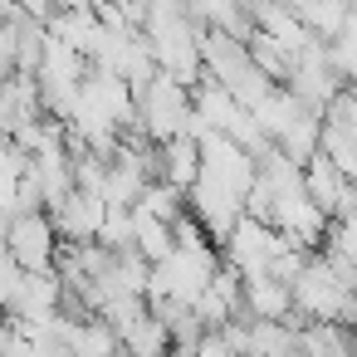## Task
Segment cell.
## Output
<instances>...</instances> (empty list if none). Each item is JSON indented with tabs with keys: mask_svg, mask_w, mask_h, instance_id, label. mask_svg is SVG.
<instances>
[{
	"mask_svg": "<svg viewBox=\"0 0 357 357\" xmlns=\"http://www.w3.org/2000/svg\"><path fill=\"white\" fill-rule=\"evenodd\" d=\"M191 118H196V84H186V79H176V74L162 69L152 84L137 89V128L152 142L191 132Z\"/></svg>",
	"mask_w": 357,
	"mask_h": 357,
	"instance_id": "obj_1",
	"label": "cell"
},
{
	"mask_svg": "<svg viewBox=\"0 0 357 357\" xmlns=\"http://www.w3.org/2000/svg\"><path fill=\"white\" fill-rule=\"evenodd\" d=\"M6 255H15L25 269H59L64 235H59L50 206H35V211H15V215H6Z\"/></svg>",
	"mask_w": 357,
	"mask_h": 357,
	"instance_id": "obj_2",
	"label": "cell"
},
{
	"mask_svg": "<svg viewBox=\"0 0 357 357\" xmlns=\"http://www.w3.org/2000/svg\"><path fill=\"white\" fill-rule=\"evenodd\" d=\"M50 215H54V225H59V235H64L69 245H84V240H98V235H103L108 196H103L98 186H74L64 201L50 206Z\"/></svg>",
	"mask_w": 357,
	"mask_h": 357,
	"instance_id": "obj_3",
	"label": "cell"
},
{
	"mask_svg": "<svg viewBox=\"0 0 357 357\" xmlns=\"http://www.w3.org/2000/svg\"><path fill=\"white\" fill-rule=\"evenodd\" d=\"M157 167H162V181L191 191V181L201 176V137L196 132H176V137L157 142Z\"/></svg>",
	"mask_w": 357,
	"mask_h": 357,
	"instance_id": "obj_4",
	"label": "cell"
},
{
	"mask_svg": "<svg viewBox=\"0 0 357 357\" xmlns=\"http://www.w3.org/2000/svg\"><path fill=\"white\" fill-rule=\"evenodd\" d=\"M245 318H298L294 279H279V274L245 279Z\"/></svg>",
	"mask_w": 357,
	"mask_h": 357,
	"instance_id": "obj_5",
	"label": "cell"
},
{
	"mask_svg": "<svg viewBox=\"0 0 357 357\" xmlns=\"http://www.w3.org/2000/svg\"><path fill=\"white\" fill-rule=\"evenodd\" d=\"M186 6L201 20V30H225V35H240V40H250V30H255L250 0H186Z\"/></svg>",
	"mask_w": 357,
	"mask_h": 357,
	"instance_id": "obj_6",
	"label": "cell"
},
{
	"mask_svg": "<svg viewBox=\"0 0 357 357\" xmlns=\"http://www.w3.org/2000/svg\"><path fill=\"white\" fill-rule=\"evenodd\" d=\"M123 347L128 352H137V357H157V352H176V342H172V328H167V318L157 313V308H147L128 333H123Z\"/></svg>",
	"mask_w": 357,
	"mask_h": 357,
	"instance_id": "obj_7",
	"label": "cell"
}]
</instances>
